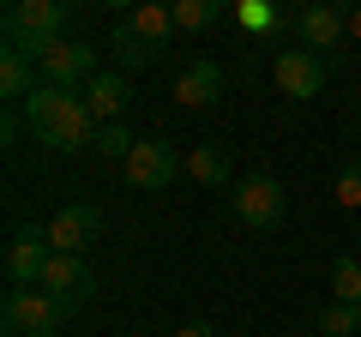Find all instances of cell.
<instances>
[{
	"mask_svg": "<svg viewBox=\"0 0 361 337\" xmlns=\"http://www.w3.org/2000/svg\"><path fill=\"white\" fill-rule=\"evenodd\" d=\"M25 121L49 151H85V145H97V127H103L90 115L85 91H61V85H37L25 97Z\"/></svg>",
	"mask_w": 361,
	"mask_h": 337,
	"instance_id": "6da1fadb",
	"label": "cell"
},
{
	"mask_svg": "<svg viewBox=\"0 0 361 337\" xmlns=\"http://www.w3.org/2000/svg\"><path fill=\"white\" fill-rule=\"evenodd\" d=\"M66 18H73V6H61V0H18V6H6V49L42 61L66 37Z\"/></svg>",
	"mask_w": 361,
	"mask_h": 337,
	"instance_id": "7a4b0ae2",
	"label": "cell"
},
{
	"mask_svg": "<svg viewBox=\"0 0 361 337\" xmlns=\"http://www.w3.org/2000/svg\"><path fill=\"white\" fill-rule=\"evenodd\" d=\"M78 313L66 295H49V289H13L6 295V337H54V325Z\"/></svg>",
	"mask_w": 361,
	"mask_h": 337,
	"instance_id": "3957f363",
	"label": "cell"
},
{
	"mask_svg": "<svg viewBox=\"0 0 361 337\" xmlns=\"http://www.w3.org/2000/svg\"><path fill=\"white\" fill-rule=\"evenodd\" d=\"M229 205H235V217H241L247 229H277V223L289 217V199H283V187L271 181V175H247V181H235L229 187Z\"/></svg>",
	"mask_w": 361,
	"mask_h": 337,
	"instance_id": "277c9868",
	"label": "cell"
},
{
	"mask_svg": "<svg viewBox=\"0 0 361 337\" xmlns=\"http://www.w3.org/2000/svg\"><path fill=\"white\" fill-rule=\"evenodd\" d=\"M121 168H127V187H133V193H163V187H175L180 157H175V145H169V139H139Z\"/></svg>",
	"mask_w": 361,
	"mask_h": 337,
	"instance_id": "5b68a950",
	"label": "cell"
},
{
	"mask_svg": "<svg viewBox=\"0 0 361 337\" xmlns=\"http://www.w3.org/2000/svg\"><path fill=\"white\" fill-rule=\"evenodd\" d=\"M42 85H61V91H85L90 78H97V49L78 37H61L49 54H42Z\"/></svg>",
	"mask_w": 361,
	"mask_h": 337,
	"instance_id": "8992f818",
	"label": "cell"
},
{
	"mask_svg": "<svg viewBox=\"0 0 361 337\" xmlns=\"http://www.w3.org/2000/svg\"><path fill=\"white\" fill-rule=\"evenodd\" d=\"M331 54H313V49H283L277 54V91L295 97V103H307V97L325 91V78H331Z\"/></svg>",
	"mask_w": 361,
	"mask_h": 337,
	"instance_id": "52a82bcc",
	"label": "cell"
},
{
	"mask_svg": "<svg viewBox=\"0 0 361 337\" xmlns=\"http://www.w3.org/2000/svg\"><path fill=\"white\" fill-rule=\"evenodd\" d=\"M115 30H121V37H133L139 49H151L157 61H163V49L175 42V13H169V0H139Z\"/></svg>",
	"mask_w": 361,
	"mask_h": 337,
	"instance_id": "ba28073f",
	"label": "cell"
},
{
	"mask_svg": "<svg viewBox=\"0 0 361 337\" xmlns=\"http://www.w3.org/2000/svg\"><path fill=\"white\" fill-rule=\"evenodd\" d=\"M97 235H103V211L85 205V199L66 205V211H54V223H49V247L54 253H90Z\"/></svg>",
	"mask_w": 361,
	"mask_h": 337,
	"instance_id": "9c48e42d",
	"label": "cell"
},
{
	"mask_svg": "<svg viewBox=\"0 0 361 337\" xmlns=\"http://www.w3.org/2000/svg\"><path fill=\"white\" fill-rule=\"evenodd\" d=\"M295 30H301V49L331 54L337 42L349 37V18H343V6H331V0H307V6H301V18H295ZM331 61H337V54H331Z\"/></svg>",
	"mask_w": 361,
	"mask_h": 337,
	"instance_id": "30bf717a",
	"label": "cell"
},
{
	"mask_svg": "<svg viewBox=\"0 0 361 337\" xmlns=\"http://www.w3.org/2000/svg\"><path fill=\"white\" fill-rule=\"evenodd\" d=\"M49 229H37V223H25V229L6 241V277H13V289H30L42 277V265H49Z\"/></svg>",
	"mask_w": 361,
	"mask_h": 337,
	"instance_id": "8fae6325",
	"label": "cell"
},
{
	"mask_svg": "<svg viewBox=\"0 0 361 337\" xmlns=\"http://www.w3.org/2000/svg\"><path fill=\"white\" fill-rule=\"evenodd\" d=\"M37 289H49V295H66L73 307H85V301H90V289H97V277H90L85 253H49V265H42Z\"/></svg>",
	"mask_w": 361,
	"mask_h": 337,
	"instance_id": "7c38bea8",
	"label": "cell"
},
{
	"mask_svg": "<svg viewBox=\"0 0 361 337\" xmlns=\"http://www.w3.org/2000/svg\"><path fill=\"white\" fill-rule=\"evenodd\" d=\"M223 97V66L217 61H187L175 73V103L180 109H211Z\"/></svg>",
	"mask_w": 361,
	"mask_h": 337,
	"instance_id": "4fadbf2b",
	"label": "cell"
},
{
	"mask_svg": "<svg viewBox=\"0 0 361 337\" xmlns=\"http://www.w3.org/2000/svg\"><path fill=\"white\" fill-rule=\"evenodd\" d=\"M85 103H90V115H97V121H121L133 109V85L121 73H97L85 85Z\"/></svg>",
	"mask_w": 361,
	"mask_h": 337,
	"instance_id": "5bb4252c",
	"label": "cell"
},
{
	"mask_svg": "<svg viewBox=\"0 0 361 337\" xmlns=\"http://www.w3.org/2000/svg\"><path fill=\"white\" fill-rule=\"evenodd\" d=\"M42 85V66L30 61V54L18 49H0V91H6V103H25L30 91Z\"/></svg>",
	"mask_w": 361,
	"mask_h": 337,
	"instance_id": "9a60e30c",
	"label": "cell"
},
{
	"mask_svg": "<svg viewBox=\"0 0 361 337\" xmlns=\"http://www.w3.org/2000/svg\"><path fill=\"white\" fill-rule=\"evenodd\" d=\"M187 175L199 187H229V151L223 145H193L187 151Z\"/></svg>",
	"mask_w": 361,
	"mask_h": 337,
	"instance_id": "2e32d148",
	"label": "cell"
},
{
	"mask_svg": "<svg viewBox=\"0 0 361 337\" xmlns=\"http://www.w3.org/2000/svg\"><path fill=\"white\" fill-rule=\"evenodd\" d=\"M169 13H175V30H211L229 13V0H169Z\"/></svg>",
	"mask_w": 361,
	"mask_h": 337,
	"instance_id": "e0dca14e",
	"label": "cell"
},
{
	"mask_svg": "<svg viewBox=\"0 0 361 337\" xmlns=\"http://www.w3.org/2000/svg\"><path fill=\"white\" fill-rule=\"evenodd\" d=\"M319 331L325 337H355L361 331V307L355 301H325L319 307Z\"/></svg>",
	"mask_w": 361,
	"mask_h": 337,
	"instance_id": "ac0fdd59",
	"label": "cell"
},
{
	"mask_svg": "<svg viewBox=\"0 0 361 337\" xmlns=\"http://www.w3.org/2000/svg\"><path fill=\"white\" fill-rule=\"evenodd\" d=\"M331 301H355L361 307V259H337L331 265Z\"/></svg>",
	"mask_w": 361,
	"mask_h": 337,
	"instance_id": "d6986e66",
	"label": "cell"
},
{
	"mask_svg": "<svg viewBox=\"0 0 361 337\" xmlns=\"http://www.w3.org/2000/svg\"><path fill=\"white\" fill-rule=\"evenodd\" d=\"M133 145H139V139H133V133L121 127V121H103V127H97V145H90V151H97V157H121V163H127V151H133Z\"/></svg>",
	"mask_w": 361,
	"mask_h": 337,
	"instance_id": "ffe728a7",
	"label": "cell"
},
{
	"mask_svg": "<svg viewBox=\"0 0 361 337\" xmlns=\"http://www.w3.org/2000/svg\"><path fill=\"white\" fill-rule=\"evenodd\" d=\"M109 49H115V61L127 66V73H145V66H157V54H151V49H139L133 37H121V30L109 37Z\"/></svg>",
	"mask_w": 361,
	"mask_h": 337,
	"instance_id": "44dd1931",
	"label": "cell"
},
{
	"mask_svg": "<svg viewBox=\"0 0 361 337\" xmlns=\"http://www.w3.org/2000/svg\"><path fill=\"white\" fill-rule=\"evenodd\" d=\"M337 205H349V211H361V163H349L343 175H337Z\"/></svg>",
	"mask_w": 361,
	"mask_h": 337,
	"instance_id": "7402d4cb",
	"label": "cell"
},
{
	"mask_svg": "<svg viewBox=\"0 0 361 337\" xmlns=\"http://www.w3.org/2000/svg\"><path fill=\"white\" fill-rule=\"evenodd\" d=\"M175 337H217V331H211V325H205V319H193V325H180V331H175Z\"/></svg>",
	"mask_w": 361,
	"mask_h": 337,
	"instance_id": "603a6c76",
	"label": "cell"
},
{
	"mask_svg": "<svg viewBox=\"0 0 361 337\" xmlns=\"http://www.w3.org/2000/svg\"><path fill=\"white\" fill-rule=\"evenodd\" d=\"M343 18H349V37H355V42H361V0H355V6H349V13H343Z\"/></svg>",
	"mask_w": 361,
	"mask_h": 337,
	"instance_id": "cb8c5ba5",
	"label": "cell"
},
{
	"mask_svg": "<svg viewBox=\"0 0 361 337\" xmlns=\"http://www.w3.org/2000/svg\"><path fill=\"white\" fill-rule=\"evenodd\" d=\"M97 6H115V13H133V6H139V0H97Z\"/></svg>",
	"mask_w": 361,
	"mask_h": 337,
	"instance_id": "d4e9b609",
	"label": "cell"
},
{
	"mask_svg": "<svg viewBox=\"0 0 361 337\" xmlns=\"http://www.w3.org/2000/svg\"><path fill=\"white\" fill-rule=\"evenodd\" d=\"M61 6H85V0H61Z\"/></svg>",
	"mask_w": 361,
	"mask_h": 337,
	"instance_id": "484cf974",
	"label": "cell"
},
{
	"mask_svg": "<svg viewBox=\"0 0 361 337\" xmlns=\"http://www.w3.org/2000/svg\"><path fill=\"white\" fill-rule=\"evenodd\" d=\"M355 109H361V85H355Z\"/></svg>",
	"mask_w": 361,
	"mask_h": 337,
	"instance_id": "4316f807",
	"label": "cell"
},
{
	"mask_svg": "<svg viewBox=\"0 0 361 337\" xmlns=\"http://www.w3.org/2000/svg\"><path fill=\"white\" fill-rule=\"evenodd\" d=\"M13 6H18V0H13Z\"/></svg>",
	"mask_w": 361,
	"mask_h": 337,
	"instance_id": "83f0119b",
	"label": "cell"
}]
</instances>
